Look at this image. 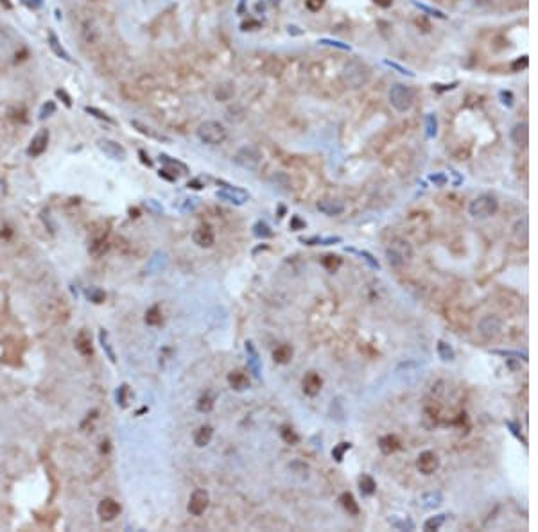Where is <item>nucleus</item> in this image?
Instances as JSON below:
<instances>
[{
  "label": "nucleus",
  "instance_id": "nucleus-3",
  "mask_svg": "<svg viewBox=\"0 0 538 532\" xmlns=\"http://www.w3.org/2000/svg\"><path fill=\"white\" fill-rule=\"evenodd\" d=\"M196 135L206 146H221L228 138V129L217 120H205L199 124Z\"/></svg>",
  "mask_w": 538,
  "mask_h": 532
},
{
  "label": "nucleus",
  "instance_id": "nucleus-36",
  "mask_svg": "<svg viewBox=\"0 0 538 532\" xmlns=\"http://www.w3.org/2000/svg\"><path fill=\"white\" fill-rule=\"evenodd\" d=\"M271 183L275 185V188L284 190V192H289V190H291V179L287 178L286 174H282V172H278V174L273 176Z\"/></svg>",
  "mask_w": 538,
  "mask_h": 532
},
{
  "label": "nucleus",
  "instance_id": "nucleus-1",
  "mask_svg": "<svg viewBox=\"0 0 538 532\" xmlns=\"http://www.w3.org/2000/svg\"><path fill=\"white\" fill-rule=\"evenodd\" d=\"M341 79L352 90H357V88H363L370 83L371 79V70L366 63L359 61V59H352V61L344 63L343 70H341Z\"/></svg>",
  "mask_w": 538,
  "mask_h": 532
},
{
  "label": "nucleus",
  "instance_id": "nucleus-17",
  "mask_svg": "<svg viewBox=\"0 0 538 532\" xmlns=\"http://www.w3.org/2000/svg\"><path fill=\"white\" fill-rule=\"evenodd\" d=\"M81 36L86 45H97L101 41V31L96 26L93 20H86V22L81 26Z\"/></svg>",
  "mask_w": 538,
  "mask_h": 532
},
{
  "label": "nucleus",
  "instance_id": "nucleus-27",
  "mask_svg": "<svg viewBox=\"0 0 538 532\" xmlns=\"http://www.w3.org/2000/svg\"><path fill=\"white\" fill-rule=\"evenodd\" d=\"M359 491L363 496H371L377 491V482L373 480V477L370 475H361L359 477Z\"/></svg>",
  "mask_w": 538,
  "mask_h": 532
},
{
  "label": "nucleus",
  "instance_id": "nucleus-41",
  "mask_svg": "<svg viewBox=\"0 0 538 532\" xmlns=\"http://www.w3.org/2000/svg\"><path fill=\"white\" fill-rule=\"evenodd\" d=\"M389 523H391L395 528H399V530H413V528H414V523L409 520V518H400V520L391 518V520H389Z\"/></svg>",
  "mask_w": 538,
  "mask_h": 532
},
{
  "label": "nucleus",
  "instance_id": "nucleus-44",
  "mask_svg": "<svg viewBox=\"0 0 538 532\" xmlns=\"http://www.w3.org/2000/svg\"><path fill=\"white\" fill-rule=\"evenodd\" d=\"M131 126H133V128H136L140 133H142V135H146V136H151V138H161L160 135H156V133L151 131V128H147L146 124H142V122H138V120H133Z\"/></svg>",
  "mask_w": 538,
  "mask_h": 532
},
{
  "label": "nucleus",
  "instance_id": "nucleus-4",
  "mask_svg": "<svg viewBox=\"0 0 538 532\" xmlns=\"http://www.w3.org/2000/svg\"><path fill=\"white\" fill-rule=\"evenodd\" d=\"M499 201L490 194H481L469 204V213L474 219H490L497 213Z\"/></svg>",
  "mask_w": 538,
  "mask_h": 532
},
{
  "label": "nucleus",
  "instance_id": "nucleus-12",
  "mask_svg": "<svg viewBox=\"0 0 538 532\" xmlns=\"http://www.w3.org/2000/svg\"><path fill=\"white\" fill-rule=\"evenodd\" d=\"M97 147H99V149L103 151V153L106 154L108 158H111V160L124 161L126 158H128V153H126V149H124V147H122L119 142H115V140L101 138L99 142H97Z\"/></svg>",
  "mask_w": 538,
  "mask_h": 532
},
{
  "label": "nucleus",
  "instance_id": "nucleus-11",
  "mask_svg": "<svg viewBox=\"0 0 538 532\" xmlns=\"http://www.w3.org/2000/svg\"><path fill=\"white\" fill-rule=\"evenodd\" d=\"M301 389H303L305 396L316 398L323 389V378L319 373L316 371H307L305 376L301 378Z\"/></svg>",
  "mask_w": 538,
  "mask_h": 532
},
{
  "label": "nucleus",
  "instance_id": "nucleus-8",
  "mask_svg": "<svg viewBox=\"0 0 538 532\" xmlns=\"http://www.w3.org/2000/svg\"><path fill=\"white\" fill-rule=\"evenodd\" d=\"M208 505H210L208 493H206L205 489H196L191 495V498H189L187 511L192 516H201V514H205V511L208 509Z\"/></svg>",
  "mask_w": 538,
  "mask_h": 532
},
{
  "label": "nucleus",
  "instance_id": "nucleus-38",
  "mask_svg": "<svg viewBox=\"0 0 538 532\" xmlns=\"http://www.w3.org/2000/svg\"><path fill=\"white\" fill-rule=\"evenodd\" d=\"M492 353L499 355V357H504V358H515V360H520L522 358L524 362H527V353H520V351H511V350H492Z\"/></svg>",
  "mask_w": 538,
  "mask_h": 532
},
{
  "label": "nucleus",
  "instance_id": "nucleus-52",
  "mask_svg": "<svg viewBox=\"0 0 538 532\" xmlns=\"http://www.w3.org/2000/svg\"><path fill=\"white\" fill-rule=\"evenodd\" d=\"M305 226H307V224H305V221H301L298 215H294L293 219H291V230H294V231H296V230H303Z\"/></svg>",
  "mask_w": 538,
  "mask_h": 532
},
{
  "label": "nucleus",
  "instance_id": "nucleus-54",
  "mask_svg": "<svg viewBox=\"0 0 538 532\" xmlns=\"http://www.w3.org/2000/svg\"><path fill=\"white\" fill-rule=\"evenodd\" d=\"M384 63H386V65H388V66H391V68L399 70L400 74H406V76H409V77H413V76H414L413 72H409V70H407V68H404V66L396 65V63H393V61H384Z\"/></svg>",
  "mask_w": 538,
  "mask_h": 532
},
{
  "label": "nucleus",
  "instance_id": "nucleus-40",
  "mask_svg": "<svg viewBox=\"0 0 538 532\" xmlns=\"http://www.w3.org/2000/svg\"><path fill=\"white\" fill-rule=\"evenodd\" d=\"M350 448H352V443H346V441L339 443V445H337L336 448L332 450V457L337 461V463H343V459H344V453H346Z\"/></svg>",
  "mask_w": 538,
  "mask_h": 532
},
{
  "label": "nucleus",
  "instance_id": "nucleus-59",
  "mask_svg": "<svg viewBox=\"0 0 538 532\" xmlns=\"http://www.w3.org/2000/svg\"><path fill=\"white\" fill-rule=\"evenodd\" d=\"M517 66H520V61H517L515 65H513V68H517ZM526 66H527V58L524 56V58H522V68H526Z\"/></svg>",
  "mask_w": 538,
  "mask_h": 532
},
{
  "label": "nucleus",
  "instance_id": "nucleus-57",
  "mask_svg": "<svg viewBox=\"0 0 538 532\" xmlns=\"http://www.w3.org/2000/svg\"><path fill=\"white\" fill-rule=\"evenodd\" d=\"M138 154H140V156H142V161L147 165V167H151V165H153V161H151V160H147V158H149V156H146V153H144V151H138Z\"/></svg>",
  "mask_w": 538,
  "mask_h": 532
},
{
  "label": "nucleus",
  "instance_id": "nucleus-55",
  "mask_svg": "<svg viewBox=\"0 0 538 532\" xmlns=\"http://www.w3.org/2000/svg\"><path fill=\"white\" fill-rule=\"evenodd\" d=\"M56 95H58V97H61V99H63V102H65L66 106H70V104H72V102H70V97H68V95H66L63 90H58V91H56Z\"/></svg>",
  "mask_w": 538,
  "mask_h": 532
},
{
  "label": "nucleus",
  "instance_id": "nucleus-42",
  "mask_svg": "<svg viewBox=\"0 0 538 532\" xmlns=\"http://www.w3.org/2000/svg\"><path fill=\"white\" fill-rule=\"evenodd\" d=\"M425 128H427V136L429 138H434L436 133H438V120H436L434 115H427L425 118Z\"/></svg>",
  "mask_w": 538,
  "mask_h": 532
},
{
  "label": "nucleus",
  "instance_id": "nucleus-47",
  "mask_svg": "<svg viewBox=\"0 0 538 532\" xmlns=\"http://www.w3.org/2000/svg\"><path fill=\"white\" fill-rule=\"evenodd\" d=\"M506 427H508V428H509V430H511V434H513V436H515V438H517V439H522V443H524V445H527V441H526V439H524V438H522V432H520V428H519V427H517L515 423H513V421H506Z\"/></svg>",
  "mask_w": 538,
  "mask_h": 532
},
{
  "label": "nucleus",
  "instance_id": "nucleus-35",
  "mask_svg": "<svg viewBox=\"0 0 538 532\" xmlns=\"http://www.w3.org/2000/svg\"><path fill=\"white\" fill-rule=\"evenodd\" d=\"M445 521H447V514H436V516H431L429 520H425L424 528L425 530H439Z\"/></svg>",
  "mask_w": 538,
  "mask_h": 532
},
{
  "label": "nucleus",
  "instance_id": "nucleus-15",
  "mask_svg": "<svg viewBox=\"0 0 538 532\" xmlns=\"http://www.w3.org/2000/svg\"><path fill=\"white\" fill-rule=\"evenodd\" d=\"M192 242L198 248H212L216 244V233L208 224H203L192 231Z\"/></svg>",
  "mask_w": 538,
  "mask_h": 532
},
{
  "label": "nucleus",
  "instance_id": "nucleus-48",
  "mask_svg": "<svg viewBox=\"0 0 538 532\" xmlns=\"http://www.w3.org/2000/svg\"><path fill=\"white\" fill-rule=\"evenodd\" d=\"M106 337H108V333H106V332H101V343H103V348H106V351H108V357H110V360H111V362H115V355H113V351H111L110 344H108Z\"/></svg>",
  "mask_w": 538,
  "mask_h": 532
},
{
  "label": "nucleus",
  "instance_id": "nucleus-5",
  "mask_svg": "<svg viewBox=\"0 0 538 532\" xmlns=\"http://www.w3.org/2000/svg\"><path fill=\"white\" fill-rule=\"evenodd\" d=\"M388 99H389V104H391L399 113H406V111L411 110V106H413L414 102V91L411 90L409 86H406V84L396 83L389 88Z\"/></svg>",
  "mask_w": 538,
  "mask_h": 532
},
{
  "label": "nucleus",
  "instance_id": "nucleus-13",
  "mask_svg": "<svg viewBox=\"0 0 538 532\" xmlns=\"http://www.w3.org/2000/svg\"><path fill=\"white\" fill-rule=\"evenodd\" d=\"M49 138H51L49 129H40V131L33 136V140H31V146L27 147V154H29L31 158L41 156L49 147Z\"/></svg>",
  "mask_w": 538,
  "mask_h": 532
},
{
  "label": "nucleus",
  "instance_id": "nucleus-20",
  "mask_svg": "<svg viewBox=\"0 0 538 532\" xmlns=\"http://www.w3.org/2000/svg\"><path fill=\"white\" fill-rule=\"evenodd\" d=\"M511 140L515 146L519 147H526L527 142H529V128H527L526 122H519V124L513 126L511 129Z\"/></svg>",
  "mask_w": 538,
  "mask_h": 532
},
{
  "label": "nucleus",
  "instance_id": "nucleus-58",
  "mask_svg": "<svg viewBox=\"0 0 538 532\" xmlns=\"http://www.w3.org/2000/svg\"><path fill=\"white\" fill-rule=\"evenodd\" d=\"M432 181H436V183H438V185H443V183H445V178H443V176H432Z\"/></svg>",
  "mask_w": 538,
  "mask_h": 532
},
{
  "label": "nucleus",
  "instance_id": "nucleus-39",
  "mask_svg": "<svg viewBox=\"0 0 538 532\" xmlns=\"http://www.w3.org/2000/svg\"><path fill=\"white\" fill-rule=\"evenodd\" d=\"M280 436H282V439L287 443V445H296L298 441H300V438H298V434L293 430V428L289 427V425H284L282 430H280Z\"/></svg>",
  "mask_w": 538,
  "mask_h": 532
},
{
  "label": "nucleus",
  "instance_id": "nucleus-46",
  "mask_svg": "<svg viewBox=\"0 0 538 532\" xmlns=\"http://www.w3.org/2000/svg\"><path fill=\"white\" fill-rule=\"evenodd\" d=\"M54 111H56V104H54V102H52V101H49L47 104H43V108H41L40 118H41V120H43V118L51 117V115L54 113Z\"/></svg>",
  "mask_w": 538,
  "mask_h": 532
},
{
  "label": "nucleus",
  "instance_id": "nucleus-53",
  "mask_svg": "<svg viewBox=\"0 0 538 532\" xmlns=\"http://www.w3.org/2000/svg\"><path fill=\"white\" fill-rule=\"evenodd\" d=\"M413 4H414V6H416V8L424 9V11L431 13V15L438 16V18H445V15H443V13H441V11H436V9H432V8H427V6H424V4H418V2H413Z\"/></svg>",
  "mask_w": 538,
  "mask_h": 532
},
{
  "label": "nucleus",
  "instance_id": "nucleus-51",
  "mask_svg": "<svg viewBox=\"0 0 538 532\" xmlns=\"http://www.w3.org/2000/svg\"><path fill=\"white\" fill-rule=\"evenodd\" d=\"M305 4H307V8L311 11H319L323 8V4H325V0H305Z\"/></svg>",
  "mask_w": 538,
  "mask_h": 532
},
{
  "label": "nucleus",
  "instance_id": "nucleus-2",
  "mask_svg": "<svg viewBox=\"0 0 538 532\" xmlns=\"http://www.w3.org/2000/svg\"><path fill=\"white\" fill-rule=\"evenodd\" d=\"M386 258L391 267H404L413 260V248L406 238H393L386 248Z\"/></svg>",
  "mask_w": 538,
  "mask_h": 532
},
{
  "label": "nucleus",
  "instance_id": "nucleus-43",
  "mask_svg": "<svg viewBox=\"0 0 538 532\" xmlns=\"http://www.w3.org/2000/svg\"><path fill=\"white\" fill-rule=\"evenodd\" d=\"M348 251L357 253V255L361 256V258H364V262H366L368 265L371 267V269H381V263H379V260H375L373 255H370L368 251H355V249H348Z\"/></svg>",
  "mask_w": 538,
  "mask_h": 532
},
{
  "label": "nucleus",
  "instance_id": "nucleus-10",
  "mask_svg": "<svg viewBox=\"0 0 538 532\" xmlns=\"http://www.w3.org/2000/svg\"><path fill=\"white\" fill-rule=\"evenodd\" d=\"M217 197L223 201H226V203H231V204H237V206H241V204H244L246 201L249 199V194L246 192L244 188H239V186H231V185H224L221 190H217Z\"/></svg>",
  "mask_w": 538,
  "mask_h": 532
},
{
  "label": "nucleus",
  "instance_id": "nucleus-9",
  "mask_svg": "<svg viewBox=\"0 0 538 532\" xmlns=\"http://www.w3.org/2000/svg\"><path fill=\"white\" fill-rule=\"evenodd\" d=\"M416 470L420 471L422 475H434L436 471L439 470V457L436 455L434 452L431 450H425L418 455L416 459Z\"/></svg>",
  "mask_w": 538,
  "mask_h": 532
},
{
  "label": "nucleus",
  "instance_id": "nucleus-7",
  "mask_svg": "<svg viewBox=\"0 0 538 532\" xmlns=\"http://www.w3.org/2000/svg\"><path fill=\"white\" fill-rule=\"evenodd\" d=\"M502 319L495 313H488V316L481 317V321L477 323V332L484 337V339L492 341V339H497L499 335L502 333Z\"/></svg>",
  "mask_w": 538,
  "mask_h": 532
},
{
  "label": "nucleus",
  "instance_id": "nucleus-37",
  "mask_svg": "<svg viewBox=\"0 0 538 532\" xmlns=\"http://www.w3.org/2000/svg\"><path fill=\"white\" fill-rule=\"evenodd\" d=\"M233 86H231V84H221V86H217L216 88V99H217V101H221V102H224V101H230V97H231V95H233Z\"/></svg>",
  "mask_w": 538,
  "mask_h": 532
},
{
  "label": "nucleus",
  "instance_id": "nucleus-25",
  "mask_svg": "<svg viewBox=\"0 0 538 532\" xmlns=\"http://www.w3.org/2000/svg\"><path fill=\"white\" fill-rule=\"evenodd\" d=\"M339 503L343 505V509L346 511L348 514H352V516H359V513H361V507H359L357 500H355V496L352 495L350 491H344L339 495Z\"/></svg>",
  "mask_w": 538,
  "mask_h": 532
},
{
  "label": "nucleus",
  "instance_id": "nucleus-33",
  "mask_svg": "<svg viewBox=\"0 0 538 532\" xmlns=\"http://www.w3.org/2000/svg\"><path fill=\"white\" fill-rule=\"evenodd\" d=\"M321 265L325 267L326 271H330V273H336V271L343 265V258L337 255H326V256H323Z\"/></svg>",
  "mask_w": 538,
  "mask_h": 532
},
{
  "label": "nucleus",
  "instance_id": "nucleus-56",
  "mask_svg": "<svg viewBox=\"0 0 538 532\" xmlns=\"http://www.w3.org/2000/svg\"><path fill=\"white\" fill-rule=\"evenodd\" d=\"M373 2L377 6H381V8H389L393 4V0H373Z\"/></svg>",
  "mask_w": 538,
  "mask_h": 532
},
{
  "label": "nucleus",
  "instance_id": "nucleus-18",
  "mask_svg": "<svg viewBox=\"0 0 538 532\" xmlns=\"http://www.w3.org/2000/svg\"><path fill=\"white\" fill-rule=\"evenodd\" d=\"M228 383L233 391L242 393V391L249 389V376L242 369H233V371L228 373Z\"/></svg>",
  "mask_w": 538,
  "mask_h": 532
},
{
  "label": "nucleus",
  "instance_id": "nucleus-60",
  "mask_svg": "<svg viewBox=\"0 0 538 532\" xmlns=\"http://www.w3.org/2000/svg\"><path fill=\"white\" fill-rule=\"evenodd\" d=\"M0 2H2V4H4V6H6V8H11V4H9L8 0H0Z\"/></svg>",
  "mask_w": 538,
  "mask_h": 532
},
{
  "label": "nucleus",
  "instance_id": "nucleus-34",
  "mask_svg": "<svg viewBox=\"0 0 538 532\" xmlns=\"http://www.w3.org/2000/svg\"><path fill=\"white\" fill-rule=\"evenodd\" d=\"M253 235H255L256 238H262V240H266V238H271L273 235H275V231L267 226L264 221H259V223L253 226Z\"/></svg>",
  "mask_w": 538,
  "mask_h": 532
},
{
  "label": "nucleus",
  "instance_id": "nucleus-30",
  "mask_svg": "<svg viewBox=\"0 0 538 532\" xmlns=\"http://www.w3.org/2000/svg\"><path fill=\"white\" fill-rule=\"evenodd\" d=\"M146 323L149 326H160L163 323V317H161V310L158 305L151 306L149 310L146 312Z\"/></svg>",
  "mask_w": 538,
  "mask_h": 532
},
{
  "label": "nucleus",
  "instance_id": "nucleus-19",
  "mask_svg": "<svg viewBox=\"0 0 538 532\" xmlns=\"http://www.w3.org/2000/svg\"><path fill=\"white\" fill-rule=\"evenodd\" d=\"M400 448H402V443H400V439L396 438V436L388 434L379 439V450H381L384 455H391V453L399 452Z\"/></svg>",
  "mask_w": 538,
  "mask_h": 532
},
{
  "label": "nucleus",
  "instance_id": "nucleus-24",
  "mask_svg": "<svg viewBox=\"0 0 538 532\" xmlns=\"http://www.w3.org/2000/svg\"><path fill=\"white\" fill-rule=\"evenodd\" d=\"M214 438V428L210 425H201L198 430L194 432V445L198 448H205V446L210 445Z\"/></svg>",
  "mask_w": 538,
  "mask_h": 532
},
{
  "label": "nucleus",
  "instance_id": "nucleus-23",
  "mask_svg": "<svg viewBox=\"0 0 538 532\" xmlns=\"http://www.w3.org/2000/svg\"><path fill=\"white\" fill-rule=\"evenodd\" d=\"M293 355H294V350L291 344H280V346H276V350L273 351V360H275V364L286 366L293 360Z\"/></svg>",
  "mask_w": 538,
  "mask_h": 532
},
{
  "label": "nucleus",
  "instance_id": "nucleus-14",
  "mask_svg": "<svg viewBox=\"0 0 538 532\" xmlns=\"http://www.w3.org/2000/svg\"><path fill=\"white\" fill-rule=\"evenodd\" d=\"M316 208L321 211L323 215L336 217L344 211V203L341 199H336V197H323V199H319L316 203Z\"/></svg>",
  "mask_w": 538,
  "mask_h": 532
},
{
  "label": "nucleus",
  "instance_id": "nucleus-22",
  "mask_svg": "<svg viewBox=\"0 0 538 532\" xmlns=\"http://www.w3.org/2000/svg\"><path fill=\"white\" fill-rule=\"evenodd\" d=\"M74 344H76V350L79 351L83 357H90V355L93 353L92 350V339H90V335H88L86 330H81L79 333L76 335V341H74Z\"/></svg>",
  "mask_w": 538,
  "mask_h": 532
},
{
  "label": "nucleus",
  "instance_id": "nucleus-28",
  "mask_svg": "<svg viewBox=\"0 0 538 532\" xmlns=\"http://www.w3.org/2000/svg\"><path fill=\"white\" fill-rule=\"evenodd\" d=\"M49 47L52 49V52H54V54L58 56V58L65 59V61H70V56H68V52H66L65 49L61 47V43H59L58 36H56L54 33H49Z\"/></svg>",
  "mask_w": 538,
  "mask_h": 532
},
{
  "label": "nucleus",
  "instance_id": "nucleus-49",
  "mask_svg": "<svg viewBox=\"0 0 538 532\" xmlns=\"http://www.w3.org/2000/svg\"><path fill=\"white\" fill-rule=\"evenodd\" d=\"M88 298H92L93 303H103L104 301V292L93 288V291H88Z\"/></svg>",
  "mask_w": 538,
  "mask_h": 532
},
{
  "label": "nucleus",
  "instance_id": "nucleus-16",
  "mask_svg": "<svg viewBox=\"0 0 538 532\" xmlns=\"http://www.w3.org/2000/svg\"><path fill=\"white\" fill-rule=\"evenodd\" d=\"M122 507L121 503L117 502V500L113 498H104L99 502V507H97V514L101 516V520L103 521H111L115 520V518L121 514Z\"/></svg>",
  "mask_w": 538,
  "mask_h": 532
},
{
  "label": "nucleus",
  "instance_id": "nucleus-31",
  "mask_svg": "<svg viewBox=\"0 0 538 532\" xmlns=\"http://www.w3.org/2000/svg\"><path fill=\"white\" fill-rule=\"evenodd\" d=\"M214 405H216V396L212 393H205L199 396L196 407H198L199 412H210L214 408Z\"/></svg>",
  "mask_w": 538,
  "mask_h": 532
},
{
  "label": "nucleus",
  "instance_id": "nucleus-32",
  "mask_svg": "<svg viewBox=\"0 0 538 532\" xmlns=\"http://www.w3.org/2000/svg\"><path fill=\"white\" fill-rule=\"evenodd\" d=\"M108 248H110V244H108V240L104 237H99V238H93L92 244H90V253H92L93 256H103L104 253L108 251Z\"/></svg>",
  "mask_w": 538,
  "mask_h": 532
},
{
  "label": "nucleus",
  "instance_id": "nucleus-29",
  "mask_svg": "<svg viewBox=\"0 0 538 532\" xmlns=\"http://www.w3.org/2000/svg\"><path fill=\"white\" fill-rule=\"evenodd\" d=\"M436 350H438V355L443 362H452L456 358V353H454V350H452V346L451 344H447L445 341H438Z\"/></svg>",
  "mask_w": 538,
  "mask_h": 532
},
{
  "label": "nucleus",
  "instance_id": "nucleus-26",
  "mask_svg": "<svg viewBox=\"0 0 538 532\" xmlns=\"http://www.w3.org/2000/svg\"><path fill=\"white\" fill-rule=\"evenodd\" d=\"M246 353H248V368L251 369L253 376L255 378H260V360H259V353H256L255 346H253L251 341L246 343Z\"/></svg>",
  "mask_w": 538,
  "mask_h": 532
},
{
  "label": "nucleus",
  "instance_id": "nucleus-45",
  "mask_svg": "<svg viewBox=\"0 0 538 532\" xmlns=\"http://www.w3.org/2000/svg\"><path fill=\"white\" fill-rule=\"evenodd\" d=\"M84 111H86V113H90V115H93V117L101 118V120H106V122H110V124H113V118H110L106 113H104V111L97 110V108H90V106H86V108H84Z\"/></svg>",
  "mask_w": 538,
  "mask_h": 532
},
{
  "label": "nucleus",
  "instance_id": "nucleus-50",
  "mask_svg": "<svg viewBox=\"0 0 538 532\" xmlns=\"http://www.w3.org/2000/svg\"><path fill=\"white\" fill-rule=\"evenodd\" d=\"M319 43H321V45H332V47H337V49H341V51H350V45H344V43H341V41H334V40H319Z\"/></svg>",
  "mask_w": 538,
  "mask_h": 532
},
{
  "label": "nucleus",
  "instance_id": "nucleus-6",
  "mask_svg": "<svg viewBox=\"0 0 538 532\" xmlns=\"http://www.w3.org/2000/svg\"><path fill=\"white\" fill-rule=\"evenodd\" d=\"M260 160H262L260 151L251 146L241 147L233 156V163H237L239 167L246 168V171H255V168H259Z\"/></svg>",
  "mask_w": 538,
  "mask_h": 532
},
{
  "label": "nucleus",
  "instance_id": "nucleus-21",
  "mask_svg": "<svg viewBox=\"0 0 538 532\" xmlns=\"http://www.w3.org/2000/svg\"><path fill=\"white\" fill-rule=\"evenodd\" d=\"M418 503H420L422 509H438L439 505L443 503V495L439 491H429V493H424V495L420 496V500H418Z\"/></svg>",
  "mask_w": 538,
  "mask_h": 532
}]
</instances>
